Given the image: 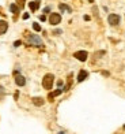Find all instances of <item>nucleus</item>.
Listing matches in <instances>:
<instances>
[{
  "instance_id": "obj_5",
  "label": "nucleus",
  "mask_w": 125,
  "mask_h": 134,
  "mask_svg": "<svg viewBox=\"0 0 125 134\" xmlns=\"http://www.w3.org/2000/svg\"><path fill=\"white\" fill-rule=\"evenodd\" d=\"M74 56L78 60H80V62H86L87 58H88V53H87V51H78V52L74 53Z\"/></svg>"
},
{
  "instance_id": "obj_21",
  "label": "nucleus",
  "mask_w": 125,
  "mask_h": 134,
  "mask_svg": "<svg viewBox=\"0 0 125 134\" xmlns=\"http://www.w3.org/2000/svg\"><path fill=\"white\" fill-rule=\"evenodd\" d=\"M14 97H15V100H18V97H19V92H16V93L14 94Z\"/></svg>"
},
{
  "instance_id": "obj_16",
  "label": "nucleus",
  "mask_w": 125,
  "mask_h": 134,
  "mask_svg": "<svg viewBox=\"0 0 125 134\" xmlns=\"http://www.w3.org/2000/svg\"><path fill=\"white\" fill-rule=\"evenodd\" d=\"M33 29L35 30V32H40V30H41V26L38 25V23H33Z\"/></svg>"
},
{
  "instance_id": "obj_10",
  "label": "nucleus",
  "mask_w": 125,
  "mask_h": 134,
  "mask_svg": "<svg viewBox=\"0 0 125 134\" xmlns=\"http://www.w3.org/2000/svg\"><path fill=\"white\" fill-rule=\"evenodd\" d=\"M61 93H63V89H57V90H55V92H50L49 96H48V100H49V101H53V99H55L56 96L61 94Z\"/></svg>"
},
{
  "instance_id": "obj_14",
  "label": "nucleus",
  "mask_w": 125,
  "mask_h": 134,
  "mask_svg": "<svg viewBox=\"0 0 125 134\" xmlns=\"http://www.w3.org/2000/svg\"><path fill=\"white\" fill-rule=\"evenodd\" d=\"M25 2H26V0H16V5L19 8H23V7H25Z\"/></svg>"
},
{
  "instance_id": "obj_25",
  "label": "nucleus",
  "mask_w": 125,
  "mask_h": 134,
  "mask_svg": "<svg viewBox=\"0 0 125 134\" xmlns=\"http://www.w3.org/2000/svg\"><path fill=\"white\" fill-rule=\"evenodd\" d=\"M58 134H65V133H64V131H60V133H58Z\"/></svg>"
},
{
  "instance_id": "obj_12",
  "label": "nucleus",
  "mask_w": 125,
  "mask_h": 134,
  "mask_svg": "<svg viewBox=\"0 0 125 134\" xmlns=\"http://www.w3.org/2000/svg\"><path fill=\"white\" fill-rule=\"evenodd\" d=\"M10 10H11V13H12L15 16H16L18 14H19V11H21V8L18 7L16 4H11V5H10Z\"/></svg>"
},
{
  "instance_id": "obj_17",
  "label": "nucleus",
  "mask_w": 125,
  "mask_h": 134,
  "mask_svg": "<svg viewBox=\"0 0 125 134\" xmlns=\"http://www.w3.org/2000/svg\"><path fill=\"white\" fill-rule=\"evenodd\" d=\"M21 44H22V41H19V40H18V41H15V42H14V47H19Z\"/></svg>"
},
{
  "instance_id": "obj_22",
  "label": "nucleus",
  "mask_w": 125,
  "mask_h": 134,
  "mask_svg": "<svg viewBox=\"0 0 125 134\" xmlns=\"http://www.w3.org/2000/svg\"><path fill=\"white\" fill-rule=\"evenodd\" d=\"M55 34H57V36L61 34V30H55Z\"/></svg>"
},
{
  "instance_id": "obj_1",
  "label": "nucleus",
  "mask_w": 125,
  "mask_h": 134,
  "mask_svg": "<svg viewBox=\"0 0 125 134\" xmlns=\"http://www.w3.org/2000/svg\"><path fill=\"white\" fill-rule=\"evenodd\" d=\"M53 81H55V75H53V74H46L42 78V86H44V89L50 90L52 86H53Z\"/></svg>"
},
{
  "instance_id": "obj_9",
  "label": "nucleus",
  "mask_w": 125,
  "mask_h": 134,
  "mask_svg": "<svg viewBox=\"0 0 125 134\" xmlns=\"http://www.w3.org/2000/svg\"><path fill=\"white\" fill-rule=\"evenodd\" d=\"M7 30H8V23L5 21H0V36L4 34Z\"/></svg>"
},
{
  "instance_id": "obj_18",
  "label": "nucleus",
  "mask_w": 125,
  "mask_h": 134,
  "mask_svg": "<svg viewBox=\"0 0 125 134\" xmlns=\"http://www.w3.org/2000/svg\"><path fill=\"white\" fill-rule=\"evenodd\" d=\"M44 13H45V14L50 13V7H45V8H44Z\"/></svg>"
},
{
  "instance_id": "obj_19",
  "label": "nucleus",
  "mask_w": 125,
  "mask_h": 134,
  "mask_svg": "<svg viewBox=\"0 0 125 134\" xmlns=\"http://www.w3.org/2000/svg\"><path fill=\"white\" fill-rule=\"evenodd\" d=\"M40 19L44 22V21H46V16H45V15H41V16H40Z\"/></svg>"
},
{
  "instance_id": "obj_26",
  "label": "nucleus",
  "mask_w": 125,
  "mask_h": 134,
  "mask_svg": "<svg viewBox=\"0 0 125 134\" xmlns=\"http://www.w3.org/2000/svg\"><path fill=\"white\" fill-rule=\"evenodd\" d=\"M88 2H90V3H94V0H88Z\"/></svg>"
},
{
  "instance_id": "obj_11",
  "label": "nucleus",
  "mask_w": 125,
  "mask_h": 134,
  "mask_svg": "<svg viewBox=\"0 0 125 134\" xmlns=\"http://www.w3.org/2000/svg\"><path fill=\"white\" fill-rule=\"evenodd\" d=\"M44 103H45V100L42 99V97H33V104L34 105L41 107V105H44Z\"/></svg>"
},
{
  "instance_id": "obj_15",
  "label": "nucleus",
  "mask_w": 125,
  "mask_h": 134,
  "mask_svg": "<svg viewBox=\"0 0 125 134\" xmlns=\"http://www.w3.org/2000/svg\"><path fill=\"white\" fill-rule=\"evenodd\" d=\"M4 96H5V90H4V88L2 86V85H0V100H3Z\"/></svg>"
},
{
  "instance_id": "obj_23",
  "label": "nucleus",
  "mask_w": 125,
  "mask_h": 134,
  "mask_svg": "<svg viewBox=\"0 0 125 134\" xmlns=\"http://www.w3.org/2000/svg\"><path fill=\"white\" fill-rule=\"evenodd\" d=\"M29 18V14H23V19H27Z\"/></svg>"
},
{
  "instance_id": "obj_7",
  "label": "nucleus",
  "mask_w": 125,
  "mask_h": 134,
  "mask_svg": "<svg viewBox=\"0 0 125 134\" xmlns=\"http://www.w3.org/2000/svg\"><path fill=\"white\" fill-rule=\"evenodd\" d=\"M40 5H41V2H40V0H34V2H30V3H29V7H30V10L33 11V13L40 8Z\"/></svg>"
},
{
  "instance_id": "obj_2",
  "label": "nucleus",
  "mask_w": 125,
  "mask_h": 134,
  "mask_svg": "<svg viewBox=\"0 0 125 134\" xmlns=\"http://www.w3.org/2000/svg\"><path fill=\"white\" fill-rule=\"evenodd\" d=\"M60 22H61V15L58 14V13H52V14L49 15V23H50V25L56 26V25H58Z\"/></svg>"
},
{
  "instance_id": "obj_20",
  "label": "nucleus",
  "mask_w": 125,
  "mask_h": 134,
  "mask_svg": "<svg viewBox=\"0 0 125 134\" xmlns=\"http://www.w3.org/2000/svg\"><path fill=\"white\" fill-rule=\"evenodd\" d=\"M57 86L61 88V86H63V81H57Z\"/></svg>"
},
{
  "instance_id": "obj_24",
  "label": "nucleus",
  "mask_w": 125,
  "mask_h": 134,
  "mask_svg": "<svg viewBox=\"0 0 125 134\" xmlns=\"http://www.w3.org/2000/svg\"><path fill=\"white\" fill-rule=\"evenodd\" d=\"M84 21H90V16H88V15H84Z\"/></svg>"
},
{
  "instance_id": "obj_27",
  "label": "nucleus",
  "mask_w": 125,
  "mask_h": 134,
  "mask_svg": "<svg viewBox=\"0 0 125 134\" xmlns=\"http://www.w3.org/2000/svg\"><path fill=\"white\" fill-rule=\"evenodd\" d=\"M124 130H125V125H124Z\"/></svg>"
},
{
  "instance_id": "obj_8",
  "label": "nucleus",
  "mask_w": 125,
  "mask_h": 134,
  "mask_svg": "<svg viewBox=\"0 0 125 134\" xmlns=\"http://www.w3.org/2000/svg\"><path fill=\"white\" fill-rule=\"evenodd\" d=\"M87 77H88V71H86V70H80V71H79V74H78V82H83Z\"/></svg>"
},
{
  "instance_id": "obj_13",
  "label": "nucleus",
  "mask_w": 125,
  "mask_h": 134,
  "mask_svg": "<svg viewBox=\"0 0 125 134\" xmlns=\"http://www.w3.org/2000/svg\"><path fill=\"white\" fill-rule=\"evenodd\" d=\"M58 8H60V11H67V13H71V11H72L69 5H67V4H63V3H61L60 5H58Z\"/></svg>"
},
{
  "instance_id": "obj_6",
  "label": "nucleus",
  "mask_w": 125,
  "mask_h": 134,
  "mask_svg": "<svg viewBox=\"0 0 125 134\" xmlns=\"http://www.w3.org/2000/svg\"><path fill=\"white\" fill-rule=\"evenodd\" d=\"M15 83L18 85V86H25L26 85V78L21 75V74H16L15 75Z\"/></svg>"
},
{
  "instance_id": "obj_3",
  "label": "nucleus",
  "mask_w": 125,
  "mask_h": 134,
  "mask_svg": "<svg viewBox=\"0 0 125 134\" xmlns=\"http://www.w3.org/2000/svg\"><path fill=\"white\" fill-rule=\"evenodd\" d=\"M120 21H121V18H120V15H117V14H110L108 16V22H109L110 26H117L118 23H120Z\"/></svg>"
},
{
  "instance_id": "obj_4",
  "label": "nucleus",
  "mask_w": 125,
  "mask_h": 134,
  "mask_svg": "<svg viewBox=\"0 0 125 134\" xmlns=\"http://www.w3.org/2000/svg\"><path fill=\"white\" fill-rule=\"evenodd\" d=\"M29 41H30V44H33L35 47H42V40L37 34H29Z\"/></svg>"
}]
</instances>
